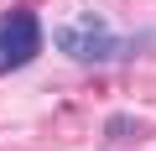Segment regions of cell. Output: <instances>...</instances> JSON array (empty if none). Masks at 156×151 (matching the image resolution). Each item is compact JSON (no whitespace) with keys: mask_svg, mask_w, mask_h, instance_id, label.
<instances>
[{"mask_svg":"<svg viewBox=\"0 0 156 151\" xmlns=\"http://www.w3.org/2000/svg\"><path fill=\"white\" fill-rule=\"evenodd\" d=\"M52 42H57V52H62L68 63H78V68H109V63L135 57V52L151 42V31L120 37V31L104 21V11H73V16L52 31Z\"/></svg>","mask_w":156,"mask_h":151,"instance_id":"6da1fadb","label":"cell"},{"mask_svg":"<svg viewBox=\"0 0 156 151\" xmlns=\"http://www.w3.org/2000/svg\"><path fill=\"white\" fill-rule=\"evenodd\" d=\"M42 47H47V31H42V16L31 5L0 11V78H11L26 63H37Z\"/></svg>","mask_w":156,"mask_h":151,"instance_id":"7a4b0ae2","label":"cell"},{"mask_svg":"<svg viewBox=\"0 0 156 151\" xmlns=\"http://www.w3.org/2000/svg\"><path fill=\"white\" fill-rule=\"evenodd\" d=\"M146 130H151V125H146L140 115H109V120H104V135H109V141H146Z\"/></svg>","mask_w":156,"mask_h":151,"instance_id":"3957f363","label":"cell"}]
</instances>
